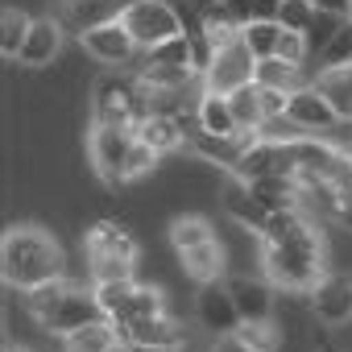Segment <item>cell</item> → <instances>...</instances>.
<instances>
[{"label":"cell","mask_w":352,"mask_h":352,"mask_svg":"<svg viewBox=\"0 0 352 352\" xmlns=\"http://www.w3.org/2000/svg\"><path fill=\"white\" fill-rule=\"evenodd\" d=\"M261 265L265 282L278 290H311L323 274V236L307 212H274L261 232Z\"/></svg>","instance_id":"obj_1"},{"label":"cell","mask_w":352,"mask_h":352,"mask_svg":"<svg viewBox=\"0 0 352 352\" xmlns=\"http://www.w3.org/2000/svg\"><path fill=\"white\" fill-rule=\"evenodd\" d=\"M0 278L9 286H17L21 294L46 286V282H58L67 278V257H63V245L46 232V228H34V224H17L5 232L0 241Z\"/></svg>","instance_id":"obj_2"},{"label":"cell","mask_w":352,"mask_h":352,"mask_svg":"<svg viewBox=\"0 0 352 352\" xmlns=\"http://www.w3.org/2000/svg\"><path fill=\"white\" fill-rule=\"evenodd\" d=\"M25 302H30L34 319L46 331L63 336V340L83 331V327H91V323H100V319H108L100 298H96V290L91 286H75L71 278H58V282H46V286L30 290Z\"/></svg>","instance_id":"obj_3"},{"label":"cell","mask_w":352,"mask_h":352,"mask_svg":"<svg viewBox=\"0 0 352 352\" xmlns=\"http://www.w3.org/2000/svg\"><path fill=\"white\" fill-rule=\"evenodd\" d=\"M149 116V100L145 87L137 79H120V75H104L91 91V120L104 129H137Z\"/></svg>","instance_id":"obj_4"},{"label":"cell","mask_w":352,"mask_h":352,"mask_svg":"<svg viewBox=\"0 0 352 352\" xmlns=\"http://www.w3.org/2000/svg\"><path fill=\"white\" fill-rule=\"evenodd\" d=\"M120 25L133 34V42L141 50H157L174 38H183V17H179V5H170V0H133L124 9Z\"/></svg>","instance_id":"obj_5"},{"label":"cell","mask_w":352,"mask_h":352,"mask_svg":"<svg viewBox=\"0 0 352 352\" xmlns=\"http://www.w3.org/2000/svg\"><path fill=\"white\" fill-rule=\"evenodd\" d=\"M137 145V129H104V124H91L87 133V153H91V166L104 183H124V162Z\"/></svg>","instance_id":"obj_6"},{"label":"cell","mask_w":352,"mask_h":352,"mask_svg":"<svg viewBox=\"0 0 352 352\" xmlns=\"http://www.w3.org/2000/svg\"><path fill=\"white\" fill-rule=\"evenodd\" d=\"M253 75H257V58H253V50L236 38V42H228V46L216 50V58H212V67H208V75H204V91L232 96V91L249 87Z\"/></svg>","instance_id":"obj_7"},{"label":"cell","mask_w":352,"mask_h":352,"mask_svg":"<svg viewBox=\"0 0 352 352\" xmlns=\"http://www.w3.org/2000/svg\"><path fill=\"white\" fill-rule=\"evenodd\" d=\"M195 319H199V327L208 331V336H236V327H241V311H236V302H232V290H228V282H208V286H199V294H195Z\"/></svg>","instance_id":"obj_8"},{"label":"cell","mask_w":352,"mask_h":352,"mask_svg":"<svg viewBox=\"0 0 352 352\" xmlns=\"http://www.w3.org/2000/svg\"><path fill=\"white\" fill-rule=\"evenodd\" d=\"M307 302L315 319H323L327 327L352 323V274H327L319 286L307 290Z\"/></svg>","instance_id":"obj_9"},{"label":"cell","mask_w":352,"mask_h":352,"mask_svg":"<svg viewBox=\"0 0 352 352\" xmlns=\"http://www.w3.org/2000/svg\"><path fill=\"white\" fill-rule=\"evenodd\" d=\"M232 174H236L241 183L274 179V174H286V179H294V149H290V145H274V141H261V137H257Z\"/></svg>","instance_id":"obj_10"},{"label":"cell","mask_w":352,"mask_h":352,"mask_svg":"<svg viewBox=\"0 0 352 352\" xmlns=\"http://www.w3.org/2000/svg\"><path fill=\"white\" fill-rule=\"evenodd\" d=\"M79 42H83V50H87L96 63H104V67H129V63H137V54H141V46L133 42V34H129L120 21L100 25V30L83 34Z\"/></svg>","instance_id":"obj_11"},{"label":"cell","mask_w":352,"mask_h":352,"mask_svg":"<svg viewBox=\"0 0 352 352\" xmlns=\"http://www.w3.org/2000/svg\"><path fill=\"white\" fill-rule=\"evenodd\" d=\"M286 120H290V124H298L307 137H311V133H327V129H336V124H340V116L331 112V104L319 96V87H315V83H307L302 91H294V96L286 100Z\"/></svg>","instance_id":"obj_12"},{"label":"cell","mask_w":352,"mask_h":352,"mask_svg":"<svg viewBox=\"0 0 352 352\" xmlns=\"http://www.w3.org/2000/svg\"><path fill=\"white\" fill-rule=\"evenodd\" d=\"M133 5V0H63V21L71 34H91L100 25H112L124 17V9Z\"/></svg>","instance_id":"obj_13"},{"label":"cell","mask_w":352,"mask_h":352,"mask_svg":"<svg viewBox=\"0 0 352 352\" xmlns=\"http://www.w3.org/2000/svg\"><path fill=\"white\" fill-rule=\"evenodd\" d=\"M124 344L133 348H183L187 344V331L183 323H174L170 315H153V319H141V323H129V327H116Z\"/></svg>","instance_id":"obj_14"},{"label":"cell","mask_w":352,"mask_h":352,"mask_svg":"<svg viewBox=\"0 0 352 352\" xmlns=\"http://www.w3.org/2000/svg\"><path fill=\"white\" fill-rule=\"evenodd\" d=\"M83 253L87 257H120V261H137V241L129 228H120L116 220H96L83 236Z\"/></svg>","instance_id":"obj_15"},{"label":"cell","mask_w":352,"mask_h":352,"mask_svg":"<svg viewBox=\"0 0 352 352\" xmlns=\"http://www.w3.org/2000/svg\"><path fill=\"white\" fill-rule=\"evenodd\" d=\"M187 120H191V116H145V120L137 124V137H141V145H149V149L162 157V153H174V149L191 145Z\"/></svg>","instance_id":"obj_16"},{"label":"cell","mask_w":352,"mask_h":352,"mask_svg":"<svg viewBox=\"0 0 352 352\" xmlns=\"http://www.w3.org/2000/svg\"><path fill=\"white\" fill-rule=\"evenodd\" d=\"M224 282L232 290L241 323L245 319H274V286L270 282H261V278H224Z\"/></svg>","instance_id":"obj_17"},{"label":"cell","mask_w":352,"mask_h":352,"mask_svg":"<svg viewBox=\"0 0 352 352\" xmlns=\"http://www.w3.org/2000/svg\"><path fill=\"white\" fill-rule=\"evenodd\" d=\"M315 87H319V96L331 104V112L340 116V124H352V63L323 67V71L315 75Z\"/></svg>","instance_id":"obj_18"},{"label":"cell","mask_w":352,"mask_h":352,"mask_svg":"<svg viewBox=\"0 0 352 352\" xmlns=\"http://www.w3.org/2000/svg\"><path fill=\"white\" fill-rule=\"evenodd\" d=\"M195 129L208 133V137H245L236 129V116L228 108V96H216V91H204L199 104H195Z\"/></svg>","instance_id":"obj_19"},{"label":"cell","mask_w":352,"mask_h":352,"mask_svg":"<svg viewBox=\"0 0 352 352\" xmlns=\"http://www.w3.org/2000/svg\"><path fill=\"white\" fill-rule=\"evenodd\" d=\"M58 50H63V25H58L54 17H42V21H34V30H30V38H25V50L17 54V63H25V67H46V63H54Z\"/></svg>","instance_id":"obj_20"},{"label":"cell","mask_w":352,"mask_h":352,"mask_svg":"<svg viewBox=\"0 0 352 352\" xmlns=\"http://www.w3.org/2000/svg\"><path fill=\"white\" fill-rule=\"evenodd\" d=\"M220 208L241 224V228H249V232H265V224H270V212L253 199V191L245 187V183H232V187H224V195H220Z\"/></svg>","instance_id":"obj_21"},{"label":"cell","mask_w":352,"mask_h":352,"mask_svg":"<svg viewBox=\"0 0 352 352\" xmlns=\"http://www.w3.org/2000/svg\"><path fill=\"white\" fill-rule=\"evenodd\" d=\"M179 261H183V274H187L191 282H199V286H208V282H224V249H220V241H208V245L183 249Z\"/></svg>","instance_id":"obj_22"},{"label":"cell","mask_w":352,"mask_h":352,"mask_svg":"<svg viewBox=\"0 0 352 352\" xmlns=\"http://www.w3.org/2000/svg\"><path fill=\"white\" fill-rule=\"evenodd\" d=\"M253 83L265 87V91H282V96H294V91L307 87L302 67L282 63V58H257V75H253Z\"/></svg>","instance_id":"obj_23"},{"label":"cell","mask_w":352,"mask_h":352,"mask_svg":"<svg viewBox=\"0 0 352 352\" xmlns=\"http://www.w3.org/2000/svg\"><path fill=\"white\" fill-rule=\"evenodd\" d=\"M228 108H232L236 129H241L245 137H257V133H261V124H265V100H261V87H257V83L232 91V96H228Z\"/></svg>","instance_id":"obj_24"},{"label":"cell","mask_w":352,"mask_h":352,"mask_svg":"<svg viewBox=\"0 0 352 352\" xmlns=\"http://www.w3.org/2000/svg\"><path fill=\"white\" fill-rule=\"evenodd\" d=\"M208 241H216V228L208 224V216H199V212H187V216H174V224H170V245L174 249H195V245H208Z\"/></svg>","instance_id":"obj_25"},{"label":"cell","mask_w":352,"mask_h":352,"mask_svg":"<svg viewBox=\"0 0 352 352\" xmlns=\"http://www.w3.org/2000/svg\"><path fill=\"white\" fill-rule=\"evenodd\" d=\"M63 344H67V352H108V348L120 344V331H116L112 319H100V323H91V327L67 336Z\"/></svg>","instance_id":"obj_26"},{"label":"cell","mask_w":352,"mask_h":352,"mask_svg":"<svg viewBox=\"0 0 352 352\" xmlns=\"http://www.w3.org/2000/svg\"><path fill=\"white\" fill-rule=\"evenodd\" d=\"M30 30H34V17H30L25 9H5V17H0V50L17 58V54L25 50Z\"/></svg>","instance_id":"obj_27"},{"label":"cell","mask_w":352,"mask_h":352,"mask_svg":"<svg viewBox=\"0 0 352 352\" xmlns=\"http://www.w3.org/2000/svg\"><path fill=\"white\" fill-rule=\"evenodd\" d=\"M236 340H241L245 348H253V352H278L282 331H278L274 319H245V323L236 327Z\"/></svg>","instance_id":"obj_28"},{"label":"cell","mask_w":352,"mask_h":352,"mask_svg":"<svg viewBox=\"0 0 352 352\" xmlns=\"http://www.w3.org/2000/svg\"><path fill=\"white\" fill-rule=\"evenodd\" d=\"M278 38H282V25H278V21H249V25L241 30V42L253 50V58H274Z\"/></svg>","instance_id":"obj_29"},{"label":"cell","mask_w":352,"mask_h":352,"mask_svg":"<svg viewBox=\"0 0 352 352\" xmlns=\"http://www.w3.org/2000/svg\"><path fill=\"white\" fill-rule=\"evenodd\" d=\"M344 21H348V17H340V13H319V9H315V17H311V25H307L311 58H315V54H323V50L336 42V34L344 30Z\"/></svg>","instance_id":"obj_30"},{"label":"cell","mask_w":352,"mask_h":352,"mask_svg":"<svg viewBox=\"0 0 352 352\" xmlns=\"http://www.w3.org/2000/svg\"><path fill=\"white\" fill-rule=\"evenodd\" d=\"M133 265H137V261H120V257H87L91 286H108V282H133Z\"/></svg>","instance_id":"obj_31"},{"label":"cell","mask_w":352,"mask_h":352,"mask_svg":"<svg viewBox=\"0 0 352 352\" xmlns=\"http://www.w3.org/2000/svg\"><path fill=\"white\" fill-rule=\"evenodd\" d=\"M311 17H315L311 0H282V9H278V25L282 30H294V34H307Z\"/></svg>","instance_id":"obj_32"},{"label":"cell","mask_w":352,"mask_h":352,"mask_svg":"<svg viewBox=\"0 0 352 352\" xmlns=\"http://www.w3.org/2000/svg\"><path fill=\"white\" fill-rule=\"evenodd\" d=\"M274 58H282V63H294V67H302V63L311 58V46H307V34H294V30H282V38H278V50H274Z\"/></svg>","instance_id":"obj_33"},{"label":"cell","mask_w":352,"mask_h":352,"mask_svg":"<svg viewBox=\"0 0 352 352\" xmlns=\"http://www.w3.org/2000/svg\"><path fill=\"white\" fill-rule=\"evenodd\" d=\"M153 166H157V153H153L149 145H141V137H137V145H133V153H129V162H124V183L145 179Z\"/></svg>","instance_id":"obj_34"},{"label":"cell","mask_w":352,"mask_h":352,"mask_svg":"<svg viewBox=\"0 0 352 352\" xmlns=\"http://www.w3.org/2000/svg\"><path fill=\"white\" fill-rule=\"evenodd\" d=\"M323 58H327V67H340V63H352V17L344 21V30L336 34V42L323 50Z\"/></svg>","instance_id":"obj_35"},{"label":"cell","mask_w":352,"mask_h":352,"mask_svg":"<svg viewBox=\"0 0 352 352\" xmlns=\"http://www.w3.org/2000/svg\"><path fill=\"white\" fill-rule=\"evenodd\" d=\"M319 13H340V17H352V0H311Z\"/></svg>","instance_id":"obj_36"},{"label":"cell","mask_w":352,"mask_h":352,"mask_svg":"<svg viewBox=\"0 0 352 352\" xmlns=\"http://www.w3.org/2000/svg\"><path fill=\"white\" fill-rule=\"evenodd\" d=\"M282 0H257V21H278Z\"/></svg>","instance_id":"obj_37"},{"label":"cell","mask_w":352,"mask_h":352,"mask_svg":"<svg viewBox=\"0 0 352 352\" xmlns=\"http://www.w3.org/2000/svg\"><path fill=\"white\" fill-rule=\"evenodd\" d=\"M212 352H253V348H245L236 336H220V340L212 344Z\"/></svg>","instance_id":"obj_38"},{"label":"cell","mask_w":352,"mask_h":352,"mask_svg":"<svg viewBox=\"0 0 352 352\" xmlns=\"http://www.w3.org/2000/svg\"><path fill=\"white\" fill-rule=\"evenodd\" d=\"M336 220L352 228V195H348V199H340V208H336Z\"/></svg>","instance_id":"obj_39"},{"label":"cell","mask_w":352,"mask_h":352,"mask_svg":"<svg viewBox=\"0 0 352 352\" xmlns=\"http://www.w3.org/2000/svg\"><path fill=\"white\" fill-rule=\"evenodd\" d=\"M183 5H191L195 13H204V17H208V13H212V9L220 5V0H183Z\"/></svg>","instance_id":"obj_40"},{"label":"cell","mask_w":352,"mask_h":352,"mask_svg":"<svg viewBox=\"0 0 352 352\" xmlns=\"http://www.w3.org/2000/svg\"><path fill=\"white\" fill-rule=\"evenodd\" d=\"M174 352H212V348H199V344H191V340H187L183 348H174Z\"/></svg>","instance_id":"obj_41"},{"label":"cell","mask_w":352,"mask_h":352,"mask_svg":"<svg viewBox=\"0 0 352 352\" xmlns=\"http://www.w3.org/2000/svg\"><path fill=\"white\" fill-rule=\"evenodd\" d=\"M108 352H137V348H133V344H124V340H120V344H116V348H108Z\"/></svg>","instance_id":"obj_42"},{"label":"cell","mask_w":352,"mask_h":352,"mask_svg":"<svg viewBox=\"0 0 352 352\" xmlns=\"http://www.w3.org/2000/svg\"><path fill=\"white\" fill-rule=\"evenodd\" d=\"M137 352H170V348H137Z\"/></svg>","instance_id":"obj_43"},{"label":"cell","mask_w":352,"mask_h":352,"mask_svg":"<svg viewBox=\"0 0 352 352\" xmlns=\"http://www.w3.org/2000/svg\"><path fill=\"white\" fill-rule=\"evenodd\" d=\"M9 352H30V348H9Z\"/></svg>","instance_id":"obj_44"}]
</instances>
